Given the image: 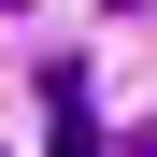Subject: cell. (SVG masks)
Masks as SVG:
<instances>
[{
  "instance_id": "cell-1",
  "label": "cell",
  "mask_w": 157,
  "mask_h": 157,
  "mask_svg": "<svg viewBox=\"0 0 157 157\" xmlns=\"http://www.w3.org/2000/svg\"><path fill=\"white\" fill-rule=\"evenodd\" d=\"M43 157H100V128H86V114H57V143H43Z\"/></svg>"
},
{
  "instance_id": "cell-2",
  "label": "cell",
  "mask_w": 157,
  "mask_h": 157,
  "mask_svg": "<svg viewBox=\"0 0 157 157\" xmlns=\"http://www.w3.org/2000/svg\"><path fill=\"white\" fill-rule=\"evenodd\" d=\"M128 157H157V128H143V143H128Z\"/></svg>"
}]
</instances>
